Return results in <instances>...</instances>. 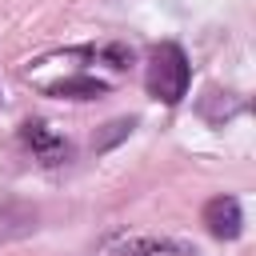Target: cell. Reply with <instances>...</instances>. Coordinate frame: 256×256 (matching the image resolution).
Instances as JSON below:
<instances>
[{
  "instance_id": "obj_1",
  "label": "cell",
  "mask_w": 256,
  "mask_h": 256,
  "mask_svg": "<svg viewBox=\"0 0 256 256\" xmlns=\"http://www.w3.org/2000/svg\"><path fill=\"white\" fill-rule=\"evenodd\" d=\"M188 80H192V68H188V56L180 44H156L152 48V60H148V92L160 100V104H180L188 96Z\"/></svg>"
},
{
  "instance_id": "obj_2",
  "label": "cell",
  "mask_w": 256,
  "mask_h": 256,
  "mask_svg": "<svg viewBox=\"0 0 256 256\" xmlns=\"http://www.w3.org/2000/svg\"><path fill=\"white\" fill-rule=\"evenodd\" d=\"M204 224L216 240H236L244 232V216H240V204L236 196H212L204 204Z\"/></svg>"
},
{
  "instance_id": "obj_3",
  "label": "cell",
  "mask_w": 256,
  "mask_h": 256,
  "mask_svg": "<svg viewBox=\"0 0 256 256\" xmlns=\"http://www.w3.org/2000/svg\"><path fill=\"white\" fill-rule=\"evenodd\" d=\"M20 136H24V144L44 160V164H60V160H68L72 156V144L64 140V136H56L48 124H40V120H28L24 128H20Z\"/></svg>"
},
{
  "instance_id": "obj_4",
  "label": "cell",
  "mask_w": 256,
  "mask_h": 256,
  "mask_svg": "<svg viewBox=\"0 0 256 256\" xmlns=\"http://www.w3.org/2000/svg\"><path fill=\"white\" fill-rule=\"evenodd\" d=\"M32 228H36V208L32 204H20V200H4L0 204V244L20 240Z\"/></svg>"
},
{
  "instance_id": "obj_5",
  "label": "cell",
  "mask_w": 256,
  "mask_h": 256,
  "mask_svg": "<svg viewBox=\"0 0 256 256\" xmlns=\"http://www.w3.org/2000/svg\"><path fill=\"white\" fill-rule=\"evenodd\" d=\"M104 92H108V84L96 76H64V80L48 84V96H64V100H96Z\"/></svg>"
},
{
  "instance_id": "obj_6",
  "label": "cell",
  "mask_w": 256,
  "mask_h": 256,
  "mask_svg": "<svg viewBox=\"0 0 256 256\" xmlns=\"http://www.w3.org/2000/svg\"><path fill=\"white\" fill-rule=\"evenodd\" d=\"M132 128H136V116H120V120L104 124V132H96L92 148H96V152H108V148H112V144H120V140H124Z\"/></svg>"
},
{
  "instance_id": "obj_7",
  "label": "cell",
  "mask_w": 256,
  "mask_h": 256,
  "mask_svg": "<svg viewBox=\"0 0 256 256\" xmlns=\"http://www.w3.org/2000/svg\"><path fill=\"white\" fill-rule=\"evenodd\" d=\"M160 252H168L164 240H128V244L116 248L112 256H160Z\"/></svg>"
},
{
  "instance_id": "obj_8",
  "label": "cell",
  "mask_w": 256,
  "mask_h": 256,
  "mask_svg": "<svg viewBox=\"0 0 256 256\" xmlns=\"http://www.w3.org/2000/svg\"><path fill=\"white\" fill-rule=\"evenodd\" d=\"M100 56H104L112 68H128V64H132V48H124V44H108Z\"/></svg>"
}]
</instances>
